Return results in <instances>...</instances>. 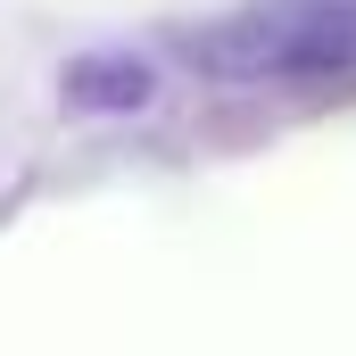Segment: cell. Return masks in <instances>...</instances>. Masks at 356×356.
<instances>
[{"instance_id": "1", "label": "cell", "mask_w": 356, "mask_h": 356, "mask_svg": "<svg viewBox=\"0 0 356 356\" xmlns=\"http://www.w3.org/2000/svg\"><path fill=\"white\" fill-rule=\"evenodd\" d=\"M58 91H67V108H83V116H133V108H149L158 67L133 58V50H91V58H67Z\"/></svg>"}]
</instances>
